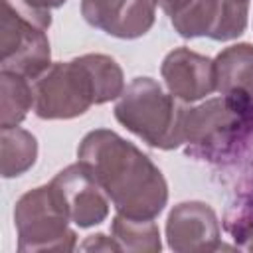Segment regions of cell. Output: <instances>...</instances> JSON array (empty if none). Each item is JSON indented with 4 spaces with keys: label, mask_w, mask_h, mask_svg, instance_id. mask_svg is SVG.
Here are the masks:
<instances>
[{
    "label": "cell",
    "mask_w": 253,
    "mask_h": 253,
    "mask_svg": "<svg viewBox=\"0 0 253 253\" xmlns=\"http://www.w3.org/2000/svg\"><path fill=\"white\" fill-rule=\"evenodd\" d=\"M77 162L93 174L121 215L154 219L168 202V184L158 166L109 128H97L83 136Z\"/></svg>",
    "instance_id": "6da1fadb"
},
{
    "label": "cell",
    "mask_w": 253,
    "mask_h": 253,
    "mask_svg": "<svg viewBox=\"0 0 253 253\" xmlns=\"http://www.w3.org/2000/svg\"><path fill=\"white\" fill-rule=\"evenodd\" d=\"M186 103L150 77L132 79L115 105V119L146 144L172 150L184 144Z\"/></svg>",
    "instance_id": "7a4b0ae2"
},
{
    "label": "cell",
    "mask_w": 253,
    "mask_h": 253,
    "mask_svg": "<svg viewBox=\"0 0 253 253\" xmlns=\"http://www.w3.org/2000/svg\"><path fill=\"white\" fill-rule=\"evenodd\" d=\"M0 67L28 79H38L51 65L47 28L49 10L26 0H0Z\"/></svg>",
    "instance_id": "3957f363"
},
{
    "label": "cell",
    "mask_w": 253,
    "mask_h": 253,
    "mask_svg": "<svg viewBox=\"0 0 253 253\" xmlns=\"http://www.w3.org/2000/svg\"><path fill=\"white\" fill-rule=\"evenodd\" d=\"M253 138L249 119L225 97L208 99L198 107H186L184 144L186 154L210 162L235 158Z\"/></svg>",
    "instance_id": "277c9868"
},
{
    "label": "cell",
    "mask_w": 253,
    "mask_h": 253,
    "mask_svg": "<svg viewBox=\"0 0 253 253\" xmlns=\"http://www.w3.org/2000/svg\"><path fill=\"white\" fill-rule=\"evenodd\" d=\"M69 221L71 217L51 182L28 190L14 208L18 251H73L77 235Z\"/></svg>",
    "instance_id": "5b68a950"
},
{
    "label": "cell",
    "mask_w": 253,
    "mask_h": 253,
    "mask_svg": "<svg viewBox=\"0 0 253 253\" xmlns=\"http://www.w3.org/2000/svg\"><path fill=\"white\" fill-rule=\"evenodd\" d=\"M91 105H99V99L83 55L51 63L34 79V111L40 119H75Z\"/></svg>",
    "instance_id": "8992f818"
},
{
    "label": "cell",
    "mask_w": 253,
    "mask_h": 253,
    "mask_svg": "<svg viewBox=\"0 0 253 253\" xmlns=\"http://www.w3.org/2000/svg\"><path fill=\"white\" fill-rule=\"evenodd\" d=\"M247 16V0H184L170 14V22L182 38L229 42L245 32Z\"/></svg>",
    "instance_id": "52a82bcc"
},
{
    "label": "cell",
    "mask_w": 253,
    "mask_h": 253,
    "mask_svg": "<svg viewBox=\"0 0 253 253\" xmlns=\"http://www.w3.org/2000/svg\"><path fill=\"white\" fill-rule=\"evenodd\" d=\"M168 247L178 253H210L221 249V231L213 208L190 200L172 208L166 219Z\"/></svg>",
    "instance_id": "ba28073f"
},
{
    "label": "cell",
    "mask_w": 253,
    "mask_h": 253,
    "mask_svg": "<svg viewBox=\"0 0 253 253\" xmlns=\"http://www.w3.org/2000/svg\"><path fill=\"white\" fill-rule=\"evenodd\" d=\"M51 186L59 194L71 221L79 227H93L109 215V196L81 164H71L55 174Z\"/></svg>",
    "instance_id": "9c48e42d"
},
{
    "label": "cell",
    "mask_w": 253,
    "mask_h": 253,
    "mask_svg": "<svg viewBox=\"0 0 253 253\" xmlns=\"http://www.w3.org/2000/svg\"><path fill=\"white\" fill-rule=\"evenodd\" d=\"M81 16L109 36L136 40L154 26L156 0H81Z\"/></svg>",
    "instance_id": "30bf717a"
},
{
    "label": "cell",
    "mask_w": 253,
    "mask_h": 253,
    "mask_svg": "<svg viewBox=\"0 0 253 253\" xmlns=\"http://www.w3.org/2000/svg\"><path fill=\"white\" fill-rule=\"evenodd\" d=\"M160 73L168 87V93L184 103L200 101L215 91L213 59L200 55L188 47L172 49L164 57Z\"/></svg>",
    "instance_id": "8fae6325"
},
{
    "label": "cell",
    "mask_w": 253,
    "mask_h": 253,
    "mask_svg": "<svg viewBox=\"0 0 253 253\" xmlns=\"http://www.w3.org/2000/svg\"><path fill=\"white\" fill-rule=\"evenodd\" d=\"M215 91L221 93L247 119L253 111V45L235 43L213 59Z\"/></svg>",
    "instance_id": "7c38bea8"
},
{
    "label": "cell",
    "mask_w": 253,
    "mask_h": 253,
    "mask_svg": "<svg viewBox=\"0 0 253 253\" xmlns=\"http://www.w3.org/2000/svg\"><path fill=\"white\" fill-rule=\"evenodd\" d=\"M38 158V140L20 126L0 128V172L4 178H16L28 172Z\"/></svg>",
    "instance_id": "4fadbf2b"
},
{
    "label": "cell",
    "mask_w": 253,
    "mask_h": 253,
    "mask_svg": "<svg viewBox=\"0 0 253 253\" xmlns=\"http://www.w3.org/2000/svg\"><path fill=\"white\" fill-rule=\"evenodd\" d=\"M32 107L34 85L30 79L14 71H0V128L18 126Z\"/></svg>",
    "instance_id": "5bb4252c"
},
{
    "label": "cell",
    "mask_w": 253,
    "mask_h": 253,
    "mask_svg": "<svg viewBox=\"0 0 253 253\" xmlns=\"http://www.w3.org/2000/svg\"><path fill=\"white\" fill-rule=\"evenodd\" d=\"M111 237L121 251L130 253H158L162 249L158 225L152 219H134L117 213L111 223Z\"/></svg>",
    "instance_id": "9a60e30c"
},
{
    "label": "cell",
    "mask_w": 253,
    "mask_h": 253,
    "mask_svg": "<svg viewBox=\"0 0 253 253\" xmlns=\"http://www.w3.org/2000/svg\"><path fill=\"white\" fill-rule=\"evenodd\" d=\"M223 227L239 247H245V243L253 239V172L239 188L235 200L227 206Z\"/></svg>",
    "instance_id": "2e32d148"
},
{
    "label": "cell",
    "mask_w": 253,
    "mask_h": 253,
    "mask_svg": "<svg viewBox=\"0 0 253 253\" xmlns=\"http://www.w3.org/2000/svg\"><path fill=\"white\" fill-rule=\"evenodd\" d=\"M79 249H83V251H121L119 243H117L113 237H107L105 233L89 235V237L79 245Z\"/></svg>",
    "instance_id": "e0dca14e"
},
{
    "label": "cell",
    "mask_w": 253,
    "mask_h": 253,
    "mask_svg": "<svg viewBox=\"0 0 253 253\" xmlns=\"http://www.w3.org/2000/svg\"><path fill=\"white\" fill-rule=\"evenodd\" d=\"M30 2L32 6L36 8H42V10H51V8H59L65 4V0H26Z\"/></svg>",
    "instance_id": "ac0fdd59"
},
{
    "label": "cell",
    "mask_w": 253,
    "mask_h": 253,
    "mask_svg": "<svg viewBox=\"0 0 253 253\" xmlns=\"http://www.w3.org/2000/svg\"><path fill=\"white\" fill-rule=\"evenodd\" d=\"M182 2H184V0H156V6H160V8L170 16Z\"/></svg>",
    "instance_id": "d6986e66"
},
{
    "label": "cell",
    "mask_w": 253,
    "mask_h": 253,
    "mask_svg": "<svg viewBox=\"0 0 253 253\" xmlns=\"http://www.w3.org/2000/svg\"><path fill=\"white\" fill-rule=\"evenodd\" d=\"M243 249H247V251H253V239H251V241H247Z\"/></svg>",
    "instance_id": "ffe728a7"
}]
</instances>
